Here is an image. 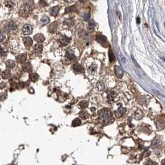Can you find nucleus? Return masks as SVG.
I'll return each mask as SVG.
<instances>
[{"mask_svg":"<svg viewBox=\"0 0 165 165\" xmlns=\"http://www.w3.org/2000/svg\"><path fill=\"white\" fill-rule=\"evenodd\" d=\"M99 118L101 123L104 125H107L112 123L114 118L110 109L104 108L99 111Z\"/></svg>","mask_w":165,"mask_h":165,"instance_id":"obj_1","label":"nucleus"},{"mask_svg":"<svg viewBox=\"0 0 165 165\" xmlns=\"http://www.w3.org/2000/svg\"><path fill=\"white\" fill-rule=\"evenodd\" d=\"M33 8L31 5L28 4H23L21 7H20L19 11V14L22 17H27L30 14L32 13Z\"/></svg>","mask_w":165,"mask_h":165,"instance_id":"obj_2","label":"nucleus"},{"mask_svg":"<svg viewBox=\"0 0 165 165\" xmlns=\"http://www.w3.org/2000/svg\"><path fill=\"white\" fill-rule=\"evenodd\" d=\"M96 40L104 47H107L109 46V43H108L107 38L104 35H97V36H96Z\"/></svg>","mask_w":165,"mask_h":165,"instance_id":"obj_3","label":"nucleus"},{"mask_svg":"<svg viewBox=\"0 0 165 165\" xmlns=\"http://www.w3.org/2000/svg\"><path fill=\"white\" fill-rule=\"evenodd\" d=\"M107 98L109 100L113 101H117L119 100L118 96L115 92L114 91H107Z\"/></svg>","mask_w":165,"mask_h":165,"instance_id":"obj_4","label":"nucleus"},{"mask_svg":"<svg viewBox=\"0 0 165 165\" xmlns=\"http://www.w3.org/2000/svg\"><path fill=\"white\" fill-rule=\"evenodd\" d=\"M16 29H17V25H16L15 23L13 22L8 23L5 26V30H6V31L8 32H11L12 31L15 30Z\"/></svg>","mask_w":165,"mask_h":165,"instance_id":"obj_5","label":"nucleus"},{"mask_svg":"<svg viewBox=\"0 0 165 165\" xmlns=\"http://www.w3.org/2000/svg\"><path fill=\"white\" fill-rule=\"evenodd\" d=\"M23 32L25 35H29L32 32V27L29 24H25L23 28Z\"/></svg>","mask_w":165,"mask_h":165,"instance_id":"obj_6","label":"nucleus"},{"mask_svg":"<svg viewBox=\"0 0 165 165\" xmlns=\"http://www.w3.org/2000/svg\"><path fill=\"white\" fill-rule=\"evenodd\" d=\"M114 72L116 74V76L118 78L120 79L124 76V71H123L122 69L118 66H116L114 67Z\"/></svg>","mask_w":165,"mask_h":165,"instance_id":"obj_7","label":"nucleus"},{"mask_svg":"<svg viewBox=\"0 0 165 165\" xmlns=\"http://www.w3.org/2000/svg\"><path fill=\"white\" fill-rule=\"evenodd\" d=\"M126 109L124 108H118L117 110H116L115 111V113H116V115L117 116V117L118 118H120V117H122L123 116H124V115L126 114Z\"/></svg>","mask_w":165,"mask_h":165,"instance_id":"obj_8","label":"nucleus"},{"mask_svg":"<svg viewBox=\"0 0 165 165\" xmlns=\"http://www.w3.org/2000/svg\"><path fill=\"white\" fill-rule=\"evenodd\" d=\"M23 42L26 47H31L33 44V41L31 37H25L23 39Z\"/></svg>","mask_w":165,"mask_h":165,"instance_id":"obj_9","label":"nucleus"},{"mask_svg":"<svg viewBox=\"0 0 165 165\" xmlns=\"http://www.w3.org/2000/svg\"><path fill=\"white\" fill-rule=\"evenodd\" d=\"M58 28V23L55 22L52 23V24L49 25L48 27V31L50 33H55Z\"/></svg>","mask_w":165,"mask_h":165,"instance_id":"obj_10","label":"nucleus"},{"mask_svg":"<svg viewBox=\"0 0 165 165\" xmlns=\"http://www.w3.org/2000/svg\"><path fill=\"white\" fill-rule=\"evenodd\" d=\"M156 124L159 129H163L165 127V122L161 119H158L156 120Z\"/></svg>","mask_w":165,"mask_h":165,"instance_id":"obj_11","label":"nucleus"},{"mask_svg":"<svg viewBox=\"0 0 165 165\" xmlns=\"http://www.w3.org/2000/svg\"><path fill=\"white\" fill-rule=\"evenodd\" d=\"M73 70L75 72H76L81 73L84 71V68L79 64H75V65H74L73 66Z\"/></svg>","mask_w":165,"mask_h":165,"instance_id":"obj_12","label":"nucleus"},{"mask_svg":"<svg viewBox=\"0 0 165 165\" xmlns=\"http://www.w3.org/2000/svg\"><path fill=\"white\" fill-rule=\"evenodd\" d=\"M34 40H35V42H38V43H42L45 40V37H44V35L41 34H37L34 36Z\"/></svg>","mask_w":165,"mask_h":165,"instance_id":"obj_13","label":"nucleus"},{"mask_svg":"<svg viewBox=\"0 0 165 165\" xmlns=\"http://www.w3.org/2000/svg\"><path fill=\"white\" fill-rule=\"evenodd\" d=\"M26 59H27V56L25 55H19V56H16V59L17 63H24L25 61V60H26Z\"/></svg>","mask_w":165,"mask_h":165,"instance_id":"obj_14","label":"nucleus"},{"mask_svg":"<svg viewBox=\"0 0 165 165\" xmlns=\"http://www.w3.org/2000/svg\"><path fill=\"white\" fill-rule=\"evenodd\" d=\"M43 45L40 44H36L34 47V51L36 53H41L42 52Z\"/></svg>","mask_w":165,"mask_h":165,"instance_id":"obj_15","label":"nucleus"},{"mask_svg":"<svg viewBox=\"0 0 165 165\" xmlns=\"http://www.w3.org/2000/svg\"><path fill=\"white\" fill-rule=\"evenodd\" d=\"M70 38L66 37V36H63L62 38L60 40V42L61 45H64V46L68 45V43L70 42Z\"/></svg>","mask_w":165,"mask_h":165,"instance_id":"obj_16","label":"nucleus"},{"mask_svg":"<svg viewBox=\"0 0 165 165\" xmlns=\"http://www.w3.org/2000/svg\"><path fill=\"white\" fill-rule=\"evenodd\" d=\"M161 142L159 140V139H154L153 141L151 143V147L153 148H158L161 146Z\"/></svg>","mask_w":165,"mask_h":165,"instance_id":"obj_17","label":"nucleus"},{"mask_svg":"<svg viewBox=\"0 0 165 165\" xmlns=\"http://www.w3.org/2000/svg\"><path fill=\"white\" fill-rule=\"evenodd\" d=\"M31 69H32V66H31V63H24V65H23V69L24 71L29 72L31 70Z\"/></svg>","mask_w":165,"mask_h":165,"instance_id":"obj_18","label":"nucleus"},{"mask_svg":"<svg viewBox=\"0 0 165 165\" xmlns=\"http://www.w3.org/2000/svg\"><path fill=\"white\" fill-rule=\"evenodd\" d=\"M58 11H59V7L58 6H55L53 7L50 10V14L53 16H56L58 15Z\"/></svg>","mask_w":165,"mask_h":165,"instance_id":"obj_19","label":"nucleus"},{"mask_svg":"<svg viewBox=\"0 0 165 165\" xmlns=\"http://www.w3.org/2000/svg\"><path fill=\"white\" fill-rule=\"evenodd\" d=\"M29 78L32 82H35L37 81L39 79L38 74H37L36 73H31L29 75Z\"/></svg>","mask_w":165,"mask_h":165,"instance_id":"obj_20","label":"nucleus"},{"mask_svg":"<svg viewBox=\"0 0 165 165\" xmlns=\"http://www.w3.org/2000/svg\"><path fill=\"white\" fill-rule=\"evenodd\" d=\"M66 57L68 58V59L71 61H73L76 59V56H75L73 53H72L70 51H67L66 53Z\"/></svg>","mask_w":165,"mask_h":165,"instance_id":"obj_21","label":"nucleus"},{"mask_svg":"<svg viewBox=\"0 0 165 165\" xmlns=\"http://www.w3.org/2000/svg\"><path fill=\"white\" fill-rule=\"evenodd\" d=\"M97 66L96 65H93L88 68V72L91 74H94L96 73Z\"/></svg>","mask_w":165,"mask_h":165,"instance_id":"obj_22","label":"nucleus"},{"mask_svg":"<svg viewBox=\"0 0 165 165\" xmlns=\"http://www.w3.org/2000/svg\"><path fill=\"white\" fill-rule=\"evenodd\" d=\"M109 61L110 63H113L116 61V57H115L114 53H113L112 50H110L109 51Z\"/></svg>","mask_w":165,"mask_h":165,"instance_id":"obj_23","label":"nucleus"},{"mask_svg":"<svg viewBox=\"0 0 165 165\" xmlns=\"http://www.w3.org/2000/svg\"><path fill=\"white\" fill-rule=\"evenodd\" d=\"M6 66L8 67H9V68H12V67H14L15 66V63H14V61L13 60H8L6 62Z\"/></svg>","mask_w":165,"mask_h":165,"instance_id":"obj_24","label":"nucleus"},{"mask_svg":"<svg viewBox=\"0 0 165 165\" xmlns=\"http://www.w3.org/2000/svg\"><path fill=\"white\" fill-rule=\"evenodd\" d=\"M3 79H8L10 76V71L8 70L4 71L1 74Z\"/></svg>","mask_w":165,"mask_h":165,"instance_id":"obj_25","label":"nucleus"},{"mask_svg":"<svg viewBox=\"0 0 165 165\" xmlns=\"http://www.w3.org/2000/svg\"><path fill=\"white\" fill-rule=\"evenodd\" d=\"M79 116H80L82 119H86L89 117V115H88V113L86 111H81L79 113Z\"/></svg>","mask_w":165,"mask_h":165,"instance_id":"obj_26","label":"nucleus"},{"mask_svg":"<svg viewBox=\"0 0 165 165\" xmlns=\"http://www.w3.org/2000/svg\"><path fill=\"white\" fill-rule=\"evenodd\" d=\"M96 87H97V88L98 89L99 91L102 92L104 90V84L102 83L101 82H97Z\"/></svg>","mask_w":165,"mask_h":165,"instance_id":"obj_27","label":"nucleus"},{"mask_svg":"<svg viewBox=\"0 0 165 165\" xmlns=\"http://www.w3.org/2000/svg\"><path fill=\"white\" fill-rule=\"evenodd\" d=\"M49 18L47 16H44V17H42V18L41 19L40 22H42V24L45 25V24H48V22H49Z\"/></svg>","mask_w":165,"mask_h":165,"instance_id":"obj_28","label":"nucleus"},{"mask_svg":"<svg viewBox=\"0 0 165 165\" xmlns=\"http://www.w3.org/2000/svg\"><path fill=\"white\" fill-rule=\"evenodd\" d=\"M6 53H7V51H6V49L0 46V57H3V56H6Z\"/></svg>","mask_w":165,"mask_h":165,"instance_id":"obj_29","label":"nucleus"},{"mask_svg":"<svg viewBox=\"0 0 165 165\" xmlns=\"http://www.w3.org/2000/svg\"><path fill=\"white\" fill-rule=\"evenodd\" d=\"M79 106L81 108H86L88 106V103L86 101H82L79 103Z\"/></svg>","mask_w":165,"mask_h":165,"instance_id":"obj_30","label":"nucleus"},{"mask_svg":"<svg viewBox=\"0 0 165 165\" xmlns=\"http://www.w3.org/2000/svg\"><path fill=\"white\" fill-rule=\"evenodd\" d=\"M72 124H73V126H79V125H80V124H81L80 119H78V118H76V119H75V120H74L73 121Z\"/></svg>","mask_w":165,"mask_h":165,"instance_id":"obj_31","label":"nucleus"},{"mask_svg":"<svg viewBox=\"0 0 165 165\" xmlns=\"http://www.w3.org/2000/svg\"><path fill=\"white\" fill-rule=\"evenodd\" d=\"M4 4H5V5H6L7 7H9V8H11V7H13V6H14V3L12 1H6L4 2Z\"/></svg>","mask_w":165,"mask_h":165,"instance_id":"obj_32","label":"nucleus"},{"mask_svg":"<svg viewBox=\"0 0 165 165\" xmlns=\"http://www.w3.org/2000/svg\"><path fill=\"white\" fill-rule=\"evenodd\" d=\"M83 19H84V20H85V21H89V19H90V14H89V13H85V14L83 15Z\"/></svg>","mask_w":165,"mask_h":165,"instance_id":"obj_33","label":"nucleus"},{"mask_svg":"<svg viewBox=\"0 0 165 165\" xmlns=\"http://www.w3.org/2000/svg\"><path fill=\"white\" fill-rule=\"evenodd\" d=\"M145 164V165H158L157 163L153 161H151V160H148Z\"/></svg>","mask_w":165,"mask_h":165,"instance_id":"obj_34","label":"nucleus"},{"mask_svg":"<svg viewBox=\"0 0 165 165\" xmlns=\"http://www.w3.org/2000/svg\"><path fill=\"white\" fill-rule=\"evenodd\" d=\"M94 25H95V23L94 21H91L89 23V25H88V28L89 29H93L94 27Z\"/></svg>","mask_w":165,"mask_h":165,"instance_id":"obj_35","label":"nucleus"},{"mask_svg":"<svg viewBox=\"0 0 165 165\" xmlns=\"http://www.w3.org/2000/svg\"><path fill=\"white\" fill-rule=\"evenodd\" d=\"M5 39V36L2 32L0 31V42H2Z\"/></svg>","mask_w":165,"mask_h":165,"instance_id":"obj_36","label":"nucleus"},{"mask_svg":"<svg viewBox=\"0 0 165 165\" xmlns=\"http://www.w3.org/2000/svg\"><path fill=\"white\" fill-rule=\"evenodd\" d=\"M74 9H75V7H74V6L68 7V8H66V9H65V13H69V12L73 11L74 10Z\"/></svg>","mask_w":165,"mask_h":165,"instance_id":"obj_37","label":"nucleus"},{"mask_svg":"<svg viewBox=\"0 0 165 165\" xmlns=\"http://www.w3.org/2000/svg\"><path fill=\"white\" fill-rule=\"evenodd\" d=\"M6 98V93H1L0 94V100H3Z\"/></svg>","mask_w":165,"mask_h":165,"instance_id":"obj_38","label":"nucleus"},{"mask_svg":"<svg viewBox=\"0 0 165 165\" xmlns=\"http://www.w3.org/2000/svg\"><path fill=\"white\" fill-rule=\"evenodd\" d=\"M117 15H118V19H119V20L120 21H121L122 19V17H121V14H120V13L118 11H117Z\"/></svg>","mask_w":165,"mask_h":165,"instance_id":"obj_39","label":"nucleus"},{"mask_svg":"<svg viewBox=\"0 0 165 165\" xmlns=\"http://www.w3.org/2000/svg\"><path fill=\"white\" fill-rule=\"evenodd\" d=\"M137 24H139V23H140V18H139V17H137Z\"/></svg>","mask_w":165,"mask_h":165,"instance_id":"obj_40","label":"nucleus"},{"mask_svg":"<svg viewBox=\"0 0 165 165\" xmlns=\"http://www.w3.org/2000/svg\"><path fill=\"white\" fill-rule=\"evenodd\" d=\"M161 165H165V159H164L163 161H162V163H161Z\"/></svg>","mask_w":165,"mask_h":165,"instance_id":"obj_41","label":"nucleus"},{"mask_svg":"<svg viewBox=\"0 0 165 165\" xmlns=\"http://www.w3.org/2000/svg\"><path fill=\"white\" fill-rule=\"evenodd\" d=\"M95 110V108H91V111H94Z\"/></svg>","mask_w":165,"mask_h":165,"instance_id":"obj_42","label":"nucleus"},{"mask_svg":"<svg viewBox=\"0 0 165 165\" xmlns=\"http://www.w3.org/2000/svg\"><path fill=\"white\" fill-rule=\"evenodd\" d=\"M161 59H163V60L165 61V58H164V57H161Z\"/></svg>","mask_w":165,"mask_h":165,"instance_id":"obj_43","label":"nucleus"}]
</instances>
